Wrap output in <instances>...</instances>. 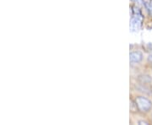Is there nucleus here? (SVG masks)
I'll list each match as a JSON object with an SVG mask.
<instances>
[{
    "label": "nucleus",
    "instance_id": "f257e3e1",
    "mask_svg": "<svg viewBox=\"0 0 152 125\" xmlns=\"http://www.w3.org/2000/svg\"><path fill=\"white\" fill-rule=\"evenodd\" d=\"M143 16L140 11L135 7H133V15L130 20V30L132 31H138L142 26Z\"/></svg>",
    "mask_w": 152,
    "mask_h": 125
},
{
    "label": "nucleus",
    "instance_id": "20e7f679",
    "mask_svg": "<svg viewBox=\"0 0 152 125\" xmlns=\"http://www.w3.org/2000/svg\"><path fill=\"white\" fill-rule=\"evenodd\" d=\"M148 59H149V61H150V62H151L152 63V53H151V54H150L149 58H148Z\"/></svg>",
    "mask_w": 152,
    "mask_h": 125
},
{
    "label": "nucleus",
    "instance_id": "7ed1b4c3",
    "mask_svg": "<svg viewBox=\"0 0 152 125\" xmlns=\"http://www.w3.org/2000/svg\"><path fill=\"white\" fill-rule=\"evenodd\" d=\"M143 59V54L140 52H132L130 53V62L133 64L140 63Z\"/></svg>",
    "mask_w": 152,
    "mask_h": 125
},
{
    "label": "nucleus",
    "instance_id": "39448f33",
    "mask_svg": "<svg viewBox=\"0 0 152 125\" xmlns=\"http://www.w3.org/2000/svg\"><path fill=\"white\" fill-rule=\"evenodd\" d=\"M133 1H134V2H135V3H138V4H140L142 3V0H133Z\"/></svg>",
    "mask_w": 152,
    "mask_h": 125
},
{
    "label": "nucleus",
    "instance_id": "f03ea898",
    "mask_svg": "<svg viewBox=\"0 0 152 125\" xmlns=\"http://www.w3.org/2000/svg\"><path fill=\"white\" fill-rule=\"evenodd\" d=\"M136 107L139 108L140 111L147 113L149 112L152 107V102L147 98L144 96H138L135 99Z\"/></svg>",
    "mask_w": 152,
    "mask_h": 125
},
{
    "label": "nucleus",
    "instance_id": "423d86ee",
    "mask_svg": "<svg viewBox=\"0 0 152 125\" xmlns=\"http://www.w3.org/2000/svg\"><path fill=\"white\" fill-rule=\"evenodd\" d=\"M139 124H148V123H147V122H145V121H140V122H139Z\"/></svg>",
    "mask_w": 152,
    "mask_h": 125
}]
</instances>
